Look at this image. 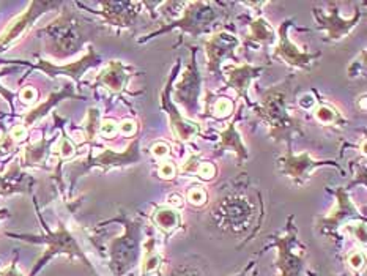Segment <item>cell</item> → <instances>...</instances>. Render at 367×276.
<instances>
[{
	"mask_svg": "<svg viewBox=\"0 0 367 276\" xmlns=\"http://www.w3.org/2000/svg\"><path fill=\"white\" fill-rule=\"evenodd\" d=\"M16 144L18 142L13 139L9 132H2V134H0V156L11 154L16 149Z\"/></svg>",
	"mask_w": 367,
	"mask_h": 276,
	"instance_id": "35",
	"label": "cell"
},
{
	"mask_svg": "<svg viewBox=\"0 0 367 276\" xmlns=\"http://www.w3.org/2000/svg\"><path fill=\"white\" fill-rule=\"evenodd\" d=\"M136 132H137V123H136V120L127 119V120H123V122L120 123V125H119V133L123 134V136H127V137L134 136Z\"/></svg>",
	"mask_w": 367,
	"mask_h": 276,
	"instance_id": "43",
	"label": "cell"
},
{
	"mask_svg": "<svg viewBox=\"0 0 367 276\" xmlns=\"http://www.w3.org/2000/svg\"><path fill=\"white\" fill-rule=\"evenodd\" d=\"M347 232L351 238L361 242V245H366V223L361 221L359 224H347Z\"/></svg>",
	"mask_w": 367,
	"mask_h": 276,
	"instance_id": "36",
	"label": "cell"
},
{
	"mask_svg": "<svg viewBox=\"0 0 367 276\" xmlns=\"http://www.w3.org/2000/svg\"><path fill=\"white\" fill-rule=\"evenodd\" d=\"M276 33L275 28L271 27L263 18H257L254 23L249 26V40L263 43V45H271L275 41Z\"/></svg>",
	"mask_w": 367,
	"mask_h": 276,
	"instance_id": "27",
	"label": "cell"
},
{
	"mask_svg": "<svg viewBox=\"0 0 367 276\" xmlns=\"http://www.w3.org/2000/svg\"><path fill=\"white\" fill-rule=\"evenodd\" d=\"M270 246L277 250L276 276H303L306 268L307 251L299 243L297 229L292 228V218H289V229L284 235L277 237Z\"/></svg>",
	"mask_w": 367,
	"mask_h": 276,
	"instance_id": "6",
	"label": "cell"
},
{
	"mask_svg": "<svg viewBox=\"0 0 367 276\" xmlns=\"http://www.w3.org/2000/svg\"><path fill=\"white\" fill-rule=\"evenodd\" d=\"M347 264L355 273H359L366 264V254L361 250H355L347 254Z\"/></svg>",
	"mask_w": 367,
	"mask_h": 276,
	"instance_id": "32",
	"label": "cell"
},
{
	"mask_svg": "<svg viewBox=\"0 0 367 276\" xmlns=\"http://www.w3.org/2000/svg\"><path fill=\"white\" fill-rule=\"evenodd\" d=\"M19 100L26 105H32V103H35L36 100H38V90H36L35 87H31V85L23 87V89H21V92H19Z\"/></svg>",
	"mask_w": 367,
	"mask_h": 276,
	"instance_id": "39",
	"label": "cell"
},
{
	"mask_svg": "<svg viewBox=\"0 0 367 276\" xmlns=\"http://www.w3.org/2000/svg\"><path fill=\"white\" fill-rule=\"evenodd\" d=\"M119 133V123L112 119H105L100 123V134L105 137H114Z\"/></svg>",
	"mask_w": 367,
	"mask_h": 276,
	"instance_id": "37",
	"label": "cell"
},
{
	"mask_svg": "<svg viewBox=\"0 0 367 276\" xmlns=\"http://www.w3.org/2000/svg\"><path fill=\"white\" fill-rule=\"evenodd\" d=\"M139 137L129 144V147L124 152H114L112 149H102L100 155L85 158L84 161H78L76 164H71V174H70V181L71 186L76 184L79 177H83L87 171L90 169H101V171H109L112 168H122V166H129L136 164L141 161V150H139Z\"/></svg>",
	"mask_w": 367,
	"mask_h": 276,
	"instance_id": "5",
	"label": "cell"
},
{
	"mask_svg": "<svg viewBox=\"0 0 367 276\" xmlns=\"http://www.w3.org/2000/svg\"><path fill=\"white\" fill-rule=\"evenodd\" d=\"M314 14L319 21V27L325 28V31L328 32L329 40H334V41L344 38L345 35H349L351 28L358 24L359 18H361V13H358L350 21H345V19L339 18V11L337 10H333V13L329 14V16H325V14L319 13L317 10L314 11Z\"/></svg>",
	"mask_w": 367,
	"mask_h": 276,
	"instance_id": "23",
	"label": "cell"
},
{
	"mask_svg": "<svg viewBox=\"0 0 367 276\" xmlns=\"http://www.w3.org/2000/svg\"><path fill=\"white\" fill-rule=\"evenodd\" d=\"M101 11H98L102 21L109 26L128 27L136 21L141 11V2H101Z\"/></svg>",
	"mask_w": 367,
	"mask_h": 276,
	"instance_id": "15",
	"label": "cell"
},
{
	"mask_svg": "<svg viewBox=\"0 0 367 276\" xmlns=\"http://www.w3.org/2000/svg\"><path fill=\"white\" fill-rule=\"evenodd\" d=\"M175 174H177V169H175L174 163H171V161H163V163L159 164L158 176H159L161 179L172 180V179H175Z\"/></svg>",
	"mask_w": 367,
	"mask_h": 276,
	"instance_id": "41",
	"label": "cell"
},
{
	"mask_svg": "<svg viewBox=\"0 0 367 276\" xmlns=\"http://www.w3.org/2000/svg\"><path fill=\"white\" fill-rule=\"evenodd\" d=\"M40 35L46 38L49 53H53L58 59L78 53L84 43V35L78 18L68 11L62 13V16L54 23L41 28Z\"/></svg>",
	"mask_w": 367,
	"mask_h": 276,
	"instance_id": "3",
	"label": "cell"
},
{
	"mask_svg": "<svg viewBox=\"0 0 367 276\" xmlns=\"http://www.w3.org/2000/svg\"><path fill=\"white\" fill-rule=\"evenodd\" d=\"M254 267V262H249V265L245 268V270L243 272H241V273H238V275H235V276H246L248 273H249V270H251V268Z\"/></svg>",
	"mask_w": 367,
	"mask_h": 276,
	"instance_id": "48",
	"label": "cell"
},
{
	"mask_svg": "<svg viewBox=\"0 0 367 276\" xmlns=\"http://www.w3.org/2000/svg\"><path fill=\"white\" fill-rule=\"evenodd\" d=\"M199 87H201L199 73H197L196 63H193V60H191L185 73H183L181 83L175 85L174 98L177 101H181V105L185 106L188 111H193V107L197 103V98H199Z\"/></svg>",
	"mask_w": 367,
	"mask_h": 276,
	"instance_id": "19",
	"label": "cell"
},
{
	"mask_svg": "<svg viewBox=\"0 0 367 276\" xmlns=\"http://www.w3.org/2000/svg\"><path fill=\"white\" fill-rule=\"evenodd\" d=\"M36 62L38 63H35L33 68L43 71L46 76L53 78V79H55L58 76H67V78H71L73 81H75V84H79L80 78L84 76V73L92 67H97V65L101 62V57L97 51H95V48L92 45H89V48H87V53L80 57L79 60H75V62H70L65 65H55V63L45 60V59H38Z\"/></svg>",
	"mask_w": 367,
	"mask_h": 276,
	"instance_id": "9",
	"label": "cell"
},
{
	"mask_svg": "<svg viewBox=\"0 0 367 276\" xmlns=\"http://www.w3.org/2000/svg\"><path fill=\"white\" fill-rule=\"evenodd\" d=\"M233 111V103L229 98H218L215 101V105L211 107V112L216 119H224L229 117Z\"/></svg>",
	"mask_w": 367,
	"mask_h": 276,
	"instance_id": "31",
	"label": "cell"
},
{
	"mask_svg": "<svg viewBox=\"0 0 367 276\" xmlns=\"http://www.w3.org/2000/svg\"><path fill=\"white\" fill-rule=\"evenodd\" d=\"M312 111L314 117L317 119V122L323 127H337L344 122L341 112L329 105H315Z\"/></svg>",
	"mask_w": 367,
	"mask_h": 276,
	"instance_id": "28",
	"label": "cell"
},
{
	"mask_svg": "<svg viewBox=\"0 0 367 276\" xmlns=\"http://www.w3.org/2000/svg\"><path fill=\"white\" fill-rule=\"evenodd\" d=\"M129 79L131 68L128 65H124L120 60H111L95 78V84L105 87L111 93H122L124 87L128 85Z\"/></svg>",
	"mask_w": 367,
	"mask_h": 276,
	"instance_id": "17",
	"label": "cell"
},
{
	"mask_svg": "<svg viewBox=\"0 0 367 276\" xmlns=\"http://www.w3.org/2000/svg\"><path fill=\"white\" fill-rule=\"evenodd\" d=\"M33 185L32 177H26L19 163H14L9 172L0 174V196L24 194L31 191Z\"/></svg>",
	"mask_w": 367,
	"mask_h": 276,
	"instance_id": "22",
	"label": "cell"
},
{
	"mask_svg": "<svg viewBox=\"0 0 367 276\" xmlns=\"http://www.w3.org/2000/svg\"><path fill=\"white\" fill-rule=\"evenodd\" d=\"M10 216V210L9 208H2L0 210V223H2L4 220H6V218Z\"/></svg>",
	"mask_w": 367,
	"mask_h": 276,
	"instance_id": "47",
	"label": "cell"
},
{
	"mask_svg": "<svg viewBox=\"0 0 367 276\" xmlns=\"http://www.w3.org/2000/svg\"><path fill=\"white\" fill-rule=\"evenodd\" d=\"M186 199L189 201V204L201 207V206H203V204H205V202H207L208 196H207V191H205L203 188H201V186H194V188H191V190L188 191Z\"/></svg>",
	"mask_w": 367,
	"mask_h": 276,
	"instance_id": "33",
	"label": "cell"
},
{
	"mask_svg": "<svg viewBox=\"0 0 367 276\" xmlns=\"http://www.w3.org/2000/svg\"><path fill=\"white\" fill-rule=\"evenodd\" d=\"M100 123H101V112L98 107H90L87 111L85 120L83 122V129H84V142L93 144L97 136L100 133Z\"/></svg>",
	"mask_w": 367,
	"mask_h": 276,
	"instance_id": "29",
	"label": "cell"
},
{
	"mask_svg": "<svg viewBox=\"0 0 367 276\" xmlns=\"http://www.w3.org/2000/svg\"><path fill=\"white\" fill-rule=\"evenodd\" d=\"M0 276H24V273L18 267V256H14V259L6 267H0Z\"/></svg>",
	"mask_w": 367,
	"mask_h": 276,
	"instance_id": "42",
	"label": "cell"
},
{
	"mask_svg": "<svg viewBox=\"0 0 367 276\" xmlns=\"http://www.w3.org/2000/svg\"><path fill=\"white\" fill-rule=\"evenodd\" d=\"M265 70V67H252V65H227L224 75L227 78V83L232 85V89L238 93V97H243L248 100L249 84L252 79L259 78L260 73Z\"/></svg>",
	"mask_w": 367,
	"mask_h": 276,
	"instance_id": "21",
	"label": "cell"
},
{
	"mask_svg": "<svg viewBox=\"0 0 367 276\" xmlns=\"http://www.w3.org/2000/svg\"><path fill=\"white\" fill-rule=\"evenodd\" d=\"M163 265V256L156 246L153 237H147L142 242V259H141V276H150L159 272Z\"/></svg>",
	"mask_w": 367,
	"mask_h": 276,
	"instance_id": "24",
	"label": "cell"
},
{
	"mask_svg": "<svg viewBox=\"0 0 367 276\" xmlns=\"http://www.w3.org/2000/svg\"><path fill=\"white\" fill-rule=\"evenodd\" d=\"M171 276H202V275L193 267H180Z\"/></svg>",
	"mask_w": 367,
	"mask_h": 276,
	"instance_id": "46",
	"label": "cell"
},
{
	"mask_svg": "<svg viewBox=\"0 0 367 276\" xmlns=\"http://www.w3.org/2000/svg\"><path fill=\"white\" fill-rule=\"evenodd\" d=\"M238 45L240 41L237 36L227 32H218L205 41V55H207L208 71L211 75H218L223 62L235 55V49Z\"/></svg>",
	"mask_w": 367,
	"mask_h": 276,
	"instance_id": "12",
	"label": "cell"
},
{
	"mask_svg": "<svg viewBox=\"0 0 367 276\" xmlns=\"http://www.w3.org/2000/svg\"><path fill=\"white\" fill-rule=\"evenodd\" d=\"M197 176H199L202 180H213L216 176V166L213 163H201L199 169H197Z\"/></svg>",
	"mask_w": 367,
	"mask_h": 276,
	"instance_id": "40",
	"label": "cell"
},
{
	"mask_svg": "<svg viewBox=\"0 0 367 276\" xmlns=\"http://www.w3.org/2000/svg\"><path fill=\"white\" fill-rule=\"evenodd\" d=\"M40 218L41 228L45 230L43 235H31V234H13V232H6V235L11 238H18V240H23L27 243H38V245H46L45 251H43L41 256L36 259V262L33 264L31 273L28 276H36L45 267L48 262H50L57 256H67L70 260H80L84 265L90 267L92 264L89 258L85 256L84 250L80 248V245L78 243L76 237L71 234L68 228L65 226L63 223H58V228L55 230H50L46 221L43 220L40 213H36Z\"/></svg>",
	"mask_w": 367,
	"mask_h": 276,
	"instance_id": "1",
	"label": "cell"
},
{
	"mask_svg": "<svg viewBox=\"0 0 367 276\" xmlns=\"http://www.w3.org/2000/svg\"><path fill=\"white\" fill-rule=\"evenodd\" d=\"M289 26H290V19L284 21L282 26L279 27V41L273 49V55L276 59L285 62L293 68L307 70L311 67V63L317 59V57H320V53L307 54V53H303V51H301L297 45H293L287 35Z\"/></svg>",
	"mask_w": 367,
	"mask_h": 276,
	"instance_id": "11",
	"label": "cell"
},
{
	"mask_svg": "<svg viewBox=\"0 0 367 276\" xmlns=\"http://www.w3.org/2000/svg\"><path fill=\"white\" fill-rule=\"evenodd\" d=\"M123 224V235L114 238L107 250L109 268L115 276H123L129 272V268H133L139 258V248H142L139 224L131 221H124Z\"/></svg>",
	"mask_w": 367,
	"mask_h": 276,
	"instance_id": "4",
	"label": "cell"
},
{
	"mask_svg": "<svg viewBox=\"0 0 367 276\" xmlns=\"http://www.w3.org/2000/svg\"><path fill=\"white\" fill-rule=\"evenodd\" d=\"M219 226L232 232L243 230L252 216V208L243 198H225L213 210Z\"/></svg>",
	"mask_w": 367,
	"mask_h": 276,
	"instance_id": "10",
	"label": "cell"
},
{
	"mask_svg": "<svg viewBox=\"0 0 367 276\" xmlns=\"http://www.w3.org/2000/svg\"><path fill=\"white\" fill-rule=\"evenodd\" d=\"M55 144L57 145H55L54 150H53V155H55L58 159H62V161H65V159H70V158L75 156L76 145H75V142L70 139V137L67 136V133L63 132V129H62V136L58 137Z\"/></svg>",
	"mask_w": 367,
	"mask_h": 276,
	"instance_id": "30",
	"label": "cell"
},
{
	"mask_svg": "<svg viewBox=\"0 0 367 276\" xmlns=\"http://www.w3.org/2000/svg\"><path fill=\"white\" fill-rule=\"evenodd\" d=\"M334 194L337 199L336 208L333 210L331 215L323 218L321 226H320L323 230H328V232L336 230L344 221H349V220H351V218H356L358 220V216H359V210L353 204V201L350 199V196L345 188H337Z\"/></svg>",
	"mask_w": 367,
	"mask_h": 276,
	"instance_id": "18",
	"label": "cell"
},
{
	"mask_svg": "<svg viewBox=\"0 0 367 276\" xmlns=\"http://www.w3.org/2000/svg\"><path fill=\"white\" fill-rule=\"evenodd\" d=\"M289 81L267 92L257 106V115L270 127V136L275 141H290L293 134H301L299 122L290 115L287 109Z\"/></svg>",
	"mask_w": 367,
	"mask_h": 276,
	"instance_id": "2",
	"label": "cell"
},
{
	"mask_svg": "<svg viewBox=\"0 0 367 276\" xmlns=\"http://www.w3.org/2000/svg\"><path fill=\"white\" fill-rule=\"evenodd\" d=\"M185 5H186V10L181 11L183 16L180 19L174 21V23H171V26H166L163 28H159V31H155L150 35V38L151 36L164 33L167 31H172V28H175V27L181 28L183 32H189L191 35L199 36L207 32L213 21L218 18L216 10L211 9L213 4L189 2Z\"/></svg>",
	"mask_w": 367,
	"mask_h": 276,
	"instance_id": "8",
	"label": "cell"
},
{
	"mask_svg": "<svg viewBox=\"0 0 367 276\" xmlns=\"http://www.w3.org/2000/svg\"><path fill=\"white\" fill-rule=\"evenodd\" d=\"M60 5L62 2H38V0H33V2L28 4L27 9L18 14L16 18L11 19L10 24L5 27V31L0 33V54L16 45L21 38H24L26 33L31 31L43 14L58 9Z\"/></svg>",
	"mask_w": 367,
	"mask_h": 276,
	"instance_id": "7",
	"label": "cell"
},
{
	"mask_svg": "<svg viewBox=\"0 0 367 276\" xmlns=\"http://www.w3.org/2000/svg\"><path fill=\"white\" fill-rule=\"evenodd\" d=\"M151 223L163 232V234H172L181 224V215L177 208L171 206H161L153 210Z\"/></svg>",
	"mask_w": 367,
	"mask_h": 276,
	"instance_id": "25",
	"label": "cell"
},
{
	"mask_svg": "<svg viewBox=\"0 0 367 276\" xmlns=\"http://www.w3.org/2000/svg\"><path fill=\"white\" fill-rule=\"evenodd\" d=\"M76 87L71 85V84H67L65 87H62L60 90H57L54 93H50V95L43 101V103L36 105L35 107H32L31 111L24 114L23 117V123L21 125H24L27 129L33 127L35 123H38L43 117H46V115L53 111V109L60 103V101L63 100H68V98H76V100H84L83 95H78L76 93Z\"/></svg>",
	"mask_w": 367,
	"mask_h": 276,
	"instance_id": "16",
	"label": "cell"
},
{
	"mask_svg": "<svg viewBox=\"0 0 367 276\" xmlns=\"http://www.w3.org/2000/svg\"><path fill=\"white\" fill-rule=\"evenodd\" d=\"M201 166V154H191L189 158L186 159L185 163L181 166V171L186 172V174H196L197 169H199Z\"/></svg>",
	"mask_w": 367,
	"mask_h": 276,
	"instance_id": "38",
	"label": "cell"
},
{
	"mask_svg": "<svg viewBox=\"0 0 367 276\" xmlns=\"http://www.w3.org/2000/svg\"><path fill=\"white\" fill-rule=\"evenodd\" d=\"M57 137H41L40 141L27 144L21 152V168H46V163L53 155V145Z\"/></svg>",
	"mask_w": 367,
	"mask_h": 276,
	"instance_id": "20",
	"label": "cell"
},
{
	"mask_svg": "<svg viewBox=\"0 0 367 276\" xmlns=\"http://www.w3.org/2000/svg\"><path fill=\"white\" fill-rule=\"evenodd\" d=\"M161 100H163V107L167 111L169 125H171L175 139L186 144V142L193 141L194 137L199 136L201 125L197 122L189 120L185 117V115L180 114V109L172 103L171 98H169V95H167V87L163 90Z\"/></svg>",
	"mask_w": 367,
	"mask_h": 276,
	"instance_id": "14",
	"label": "cell"
},
{
	"mask_svg": "<svg viewBox=\"0 0 367 276\" xmlns=\"http://www.w3.org/2000/svg\"><path fill=\"white\" fill-rule=\"evenodd\" d=\"M171 152V147L166 142H156L151 145V155L155 158H166Z\"/></svg>",
	"mask_w": 367,
	"mask_h": 276,
	"instance_id": "44",
	"label": "cell"
},
{
	"mask_svg": "<svg viewBox=\"0 0 367 276\" xmlns=\"http://www.w3.org/2000/svg\"><path fill=\"white\" fill-rule=\"evenodd\" d=\"M219 137H221V142L218 145V152L221 150H233L235 155H237L238 161H243V159L248 158V150L246 145L241 141V136L237 132V123L235 120L232 123H229L221 133H219Z\"/></svg>",
	"mask_w": 367,
	"mask_h": 276,
	"instance_id": "26",
	"label": "cell"
},
{
	"mask_svg": "<svg viewBox=\"0 0 367 276\" xmlns=\"http://www.w3.org/2000/svg\"><path fill=\"white\" fill-rule=\"evenodd\" d=\"M277 164L284 176L290 177L295 184H303L315 168H320L323 164H334V161H319V159H314L307 152L299 155H293L292 152H289L287 155L277 159Z\"/></svg>",
	"mask_w": 367,
	"mask_h": 276,
	"instance_id": "13",
	"label": "cell"
},
{
	"mask_svg": "<svg viewBox=\"0 0 367 276\" xmlns=\"http://www.w3.org/2000/svg\"><path fill=\"white\" fill-rule=\"evenodd\" d=\"M14 70H16V67H5V68H2V70H0V79H2L4 76H6V75H10V73H13ZM0 95L4 97V100L9 101V105H10L11 109H14L13 100H14V97H16V93H14L13 90L6 89V87L2 83H0Z\"/></svg>",
	"mask_w": 367,
	"mask_h": 276,
	"instance_id": "34",
	"label": "cell"
},
{
	"mask_svg": "<svg viewBox=\"0 0 367 276\" xmlns=\"http://www.w3.org/2000/svg\"><path fill=\"white\" fill-rule=\"evenodd\" d=\"M9 133H10V136L13 137L14 141H16V142H21V141H24L26 137H27L28 129H27L24 125H21V123H19V125H14V127L10 129Z\"/></svg>",
	"mask_w": 367,
	"mask_h": 276,
	"instance_id": "45",
	"label": "cell"
}]
</instances>
